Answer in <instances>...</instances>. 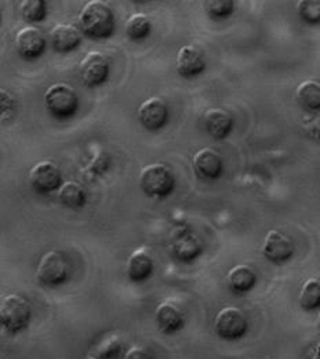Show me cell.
Masks as SVG:
<instances>
[{
	"label": "cell",
	"instance_id": "484cf974",
	"mask_svg": "<svg viewBox=\"0 0 320 359\" xmlns=\"http://www.w3.org/2000/svg\"><path fill=\"white\" fill-rule=\"evenodd\" d=\"M206 13L211 18H228L235 11V3L232 0H207L203 1Z\"/></svg>",
	"mask_w": 320,
	"mask_h": 359
},
{
	"label": "cell",
	"instance_id": "3957f363",
	"mask_svg": "<svg viewBox=\"0 0 320 359\" xmlns=\"http://www.w3.org/2000/svg\"><path fill=\"white\" fill-rule=\"evenodd\" d=\"M31 306L20 294H10L0 302V326L15 334L24 330L31 322Z\"/></svg>",
	"mask_w": 320,
	"mask_h": 359
},
{
	"label": "cell",
	"instance_id": "4fadbf2b",
	"mask_svg": "<svg viewBox=\"0 0 320 359\" xmlns=\"http://www.w3.org/2000/svg\"><path fill=\"white\" fill-rule=\"evenodd\" d=\"M177 71L183 78L200 75L206 68L203 53L196 46H183L177 54Z\"/></svg>",
	"mask_w": 320,
	"mask_h": 359
},
{
	"label": "cell",
	"instance_id": "7402d4cb",
	"mask_svg": "<svg viewBox=\"0 0 320 359\" xmlns=\"http://www.w3.org/2000/svg\"><path fill=\"white\" fill-rule=\"evenodd\" d=\"M174 253L183 262H192L202 253V245L190 233H183L174 242Z\"/></svg>",
	"mask_w": 320,
	"mask_h": 359
},
{
	"label": "cell",
	"instance_id": "9a60e30c",
	"mask_svg": "<svg viewBox=\"0 0 320 359\" xmlns=\"http://www.w3.org/2000/svg\"><path fill=\"white\" fill-rule=\"evenodd\" d=\"M204 128L213 138L224 140L233 128V119L225 109L211 108L204 114Z\"/></svg>",
	"mask_w": 320,
	"mask_h": 359
},
{
	"label": "cell",
	"instance_id": "44dd1931",
	"mask_svg": "<svg viewBox=\"0 0 320 359\" xmlns=\"http://www.w3.org/2000/svg\"><path fill=\"white\" fill-rule=\"evenodd\" d=\"M300 306L305 311H314L320 307V280L316 278H311L304 282L300 297Z\"/></svg>",
	"mask_w": 320,
	"mask_h": 359
},
{
	"label": "cell",
	"instance_id": "7c38bea8",
	"mask_svg": "<svg viewBox=\"0 0 320 359\" xmlns=\"http://www.w3.org/2000/svg\"><path fill=\"white\" fill-rule=\"evenodd\" d=\"M193 169L199 177L206 180L218 179L224 170L221 155L213 148H202L193 156Z\"/></svg>",
	"mask_w": 320,
	"mask_h": 359
},
{
	"label": "cell",
	"instance_id": "30bf717a",
	"mask_svg": "<svg viewBox=\"0 0 320 359\" xmlns=\"http://www.w3.org/2000/svg\"><path fill=\"white\" fill-rule=\"evenodd\" d=\"M138 119L146 130L156 132L167 123L169 108L162 98L151 97L138 108Z\"/></svg>",
	"mask_w": 320,
	"mask_h": 359
},
{
	"label": "cell",
	"instance_id": "9c48e42d",
	"mask_svg": "<svg viewBox=\"0 0 320 359\" xmlns=\"http://www.w3.org/2000/svg\"><path fill=\"white\" fill-rule=\"evenodd\" d=\"M29 181L35 191L48 194L62 185V176L60 168L54 162L42 161L31 169Z\"/></svg>",
	"mask_w": 320,
	"mask_h": 359
},
{
	"label": "cell",
	"instance_id": "1f68e13d",
	"mask_svg": "<svg viewBox=\"0 0 320 359\" xmlns=\"http://www.w3.org/2000/svg\"><path fill=\"white\" fill-rule=\"evenodd\" d=\"M318 326H319V329H320V313H319V316H318Z\"/></svg>",
	"mask_w": 320,
	"mask_h": 359
},
{
	"label": "cell",
	"instance_id": "d6986e66",
	"mask_svg": "<svg viewBox=\"0 0 320 359\" xmlns=\"http://www.w3.org/2000/svg\"><path fill=\"white\" fill-rule=\"evenodd\" d=\"M58 201L69 209L78 210L86 205V192L75 181H65L58 189Z\"/></svg>",
	"mask_w": 320,
	"mask_h": 359
},
{
	"label": "cell",
	"instance_id": "4316f807",
	"mask_svg": "<svg viewBox=\"0 0 320 359\" xmlns=\"http://www.w3.org/2000/svg\"><path fill=\"white\" fill-rule=\"evenodd\" d=\"M298 14L302 21L309 25L320 24V1L316 0H301L297 4Z\"/></svg>",
	"mask_w": 320,
	"mask_h": 359
},
{
	"label": "cell",
	"instance_id": "2e32d148",
	"mask_svg": "<svg viewBox=\"0 0 320 359\" xmlns=\"http://www.w3.org/2000/svg\"><path fill=\"white\" fill-rule=\"evenodd\" d=\"M257 282V275L253 267L247 264H239L229 269L227 285L229 290L236 294H244L250 292Z\"/></svg>",
	"mask_w": 320,
	"mask_h": 359
},
{
	"label": "cell",
	"instance_id": "cb8c5ba5",
	"mask_svg": "<svg viewBox=\"0 0 320 359\" xmlns=\"http://www.w3.org/2000/svg\"><path fill=\"white\" fill-rule=\"evenodd\" d=\"M122 348L123 343L119 336H106L97 344L94 350V357L97 359H119Z\"/></svg>",
	"mask_w": 320,
	"mask_h": 359
},
{
	"label": "cell",
	"instance_id": "ba28073f",
	"mask_svg": "<svg viewBox=\"0 0 320 359\" xmlns=\"http://www.w3.org/2000/svg\"><path fill=\"white\" fill-rule=\"evenodd\" d=\"M293 253H294V245L287 235L276 229H271L265 235V239L263 243V255L268 262L274 264L286 263L291 259Z\"/></svg>",
	"mask_w": 320,
	"mask_h": 359
},
{
	"label": "cell",
	"instance_id": "f546056e",
	"mask_svg": "<svg viewBox=\"0 0 320 359\" xmlns=\"http://www.w3.org/2000/svg\"><path fill=\"white\" fill-rule=\"evenodd\" d=\"M123 359H152V357H151L149 353L145 351L144 348H141V347H133V348H130V350L125 354V358Z\"/></svg>",
	"mask_w": 320,
	"mask_h": 359
},
{
	"label": "cell",
	"instance_id": "ffe728a7",
	"mask_svg": "<svg viewBox=\"0 0 320 359\" xmlns=\"http://www.w3.org/2000/svg\"><path fill=\"white\" fill-rule=\"evenodd\" d=\"M298 104L311 112L320 111V83L316 81H304L295 90Z\"/></svg>",
	"mask_w": 320,
	"mask_h": 359
},
{
	"label": "cell",
	"instance_id": "d4e9b609",
	"mask_svg": "<svg viewBox=\"0 0 320 359\" xmlns=\"http://www.w3.org/2000/svg\"><path fill=\"white\" fill-rule=\"evenodd\" d=\"M20 13L25 21L38 22L46 18V1L45 0H24L20 3Z\"/></svg>",
	"mask_w": 320,
	"mask_h": 359
},
{
	"label": "cell",
	"instance_id": "603a6c76",
	"mask_svg": "<svg viewBox=\"0 0 320 359\" xmlns=\"http://www.w3.org/2000/svg\"><path fill=\"white\" fill-rule=\"evenodd\" d=\"M151 28H152V25H151L149 18L145 14H142V13L133 14L126 21V25H125L126 35L132 41H142V39H145L151 34Z\"/></svg>",
	"mask_w": 320,
	"mask_h": 359
},
{
	"label": "cell",
	"instance_id": "ac0fdd59",
	"mask_svg": "<svg viewBox=\"0 0 320 359\" xmlns=\"http://www.w3.org/2000/svg\"><path fill=\"white\" fill-rule=\"evenodd\" d=\"M152 271H153V262L146 249L139 248L130 255L126 266V272L133 282H142L148 279Z\"/></svg>",
	"mask_w": 320,
	"mask_h": 359
},
{
	"label": "cell",
	"instance_id": "8fae6325",
	"mask_svg": "<svg viewBox=\"0 0 320 359\" xmlns=\"http://www.w3.org/2000/svg\"><path fill=\"white\" fill-rule=\"evenodd\" d=\"M15 46L18 53L27 58L34 60L41 57L46 48V39L43 34L35 27H25L15 35Z\"/></svg>",
	"mask_w": 320,
	"mask_h": 359
},
{
	"label": "cell",
	"instance_id": "5b68a950",
	"mask_svg": "<svg viewBox=\"0 0 320 359\" xmlns=\"http://www.w3.org/2000/svg\"><path fill=\"white\" fill-rule=\"evenodd\" d=\"M68 273L69 266L67 259L55 250L46 253L36 269L38 280L46 286H58L64 283L68 279Z\"/></svg>",
	"mask_w": 320,
	"mask_h": 359
},
{
	"label": "cell",
	"instance_id": "6da1fadb",
	"mask_svg": "<svg viewBox=\"0 0 320 359\" xmlns=\"http://www.w3.org/2000/svg\"><path fill=\"white\" fill-rule=\"evenodd\" d=\"M82 32L94 39H106L115 31V15L108 3L92 0L85 4L79 15Z\"/></svg>",
	"mask_w": 320,
	"mask_h": 359
},
{
	"label": "cell",
	"instance_id": "5bb4252c",
	"mask_svg": "<svg viewBox=\"0 0 320 359\" xmlns=\"http://www.w3.org/2000/svg\"><path fill=\"white\" fill-rule=\"evenodd\" d=\"M82 42V32L72 24H58L51 31V43L58 53L75 50Z\"/></svg>",
	"mask_w": 320,
	"mask_h": 359
},
{
	"label": "cell",
	"instance_id": "52a82bcc",
	"mask_svg": "<svg viewBox=\"0 0 320 359\" xmlns=\"http://www.w3.org/2000/svg\"><path fill=\"white\" fill-rule=\"evenodd\" d=\"M81 78L89 88L102 85L109 76V61L99 51L88 53L81 62Z\"/></svg>",
	"mask_w": 320,
	"mask_h": 359
},
{
	"label": "cell",
	"instance_id": "8992f818",
	"mask_svg": "<svg viewBox=\"0 0 320 359\" xmlns=\"http://www.w3.org/2000/svg\"><path fill=\"white\" fill-rule=\"evenodd\" d=\"M214 329L224 340H239L247 332V319L242 310L236 307H225L216 315Z\"/></svg>",
	"mask_w": 320,
	"mask_h": 359
},
{
	"label": "cell",
	"instance_id": "83f0119b",
	"mask_svg": "<svg viewBox=\"0 0 320 359\" xmlns=\"http://www.w3.org/2000/svg\"><path fill=\"white\" fill-rule=\"evenodd\" d=\"M15 101L7 90L0 89V122H4L11 118L14 112Z\"/></svg>",
	"mask_w": 320,
	"mask_h": 359
},
{
	"label": "cell",
	"instance_id": "4dcf8cb0",
	"mask_svg": "<svg viewBox=\"0 0 320 359\" xmlns=\"http://www.w3.org/2000/svg\"><path fill=\"white\" fill-rule=\"evenodd\" d=\"M311 359H320V343L315 347V350H314V353H312V357Z\"/></svg>",
	"mask_w": 320,
	"mask_h": 359
},
{
	"label": "cell",
	"instance_id": "7a4b0ae2",
	"mask_svg": "<svg viewBox=\"0 0 320 359\" xmlns=\"http://www.w3.org/2000/svg\"><path fill=\"white\" fill-rule=\"evenodd\" d=\"M139 187L146 196L160 199L174 191L176 179L166 165L152 163L141 170Z\"/></svg>",
	"mask_w": 320,
	"mask_h": 359
},
{
	"label": "cell",
	"instance_id": "d6a6232c",
	"mask_svg": "<svg viewBox=\"0 0 320 359\" xmlns=\"http://www.w3.org/2000/svg\"><path fill=\"white\" fill-rule=\"evenodd\" d=\"M0 18H1V14H0Z\"/></svg>",
	"mask_w": 320,
	"mask_h": 359
},
{
	"label": "cell",
	"instance_id": "f1b7e54d",
	"mask_svg": "<svg viewBox=\"0 0 320 359\" xmlns=\"http://www.w3.org/2000/svg\"><path fill=\"white\" fill-rule=\"evenodd\" d=\"M304 132L314 140H320V115L304 123Z\"/></svg>",
	"mask_w": 320,
	"mask_h": 359
},
{
	"label": "cell",
	"instance_id": "277c9868",
	"mask_svg": "<svg viewBox=\"0 0 320 359\" xmlns=\"http://www.w3.org/2000/svg\"><path fill=\"white\" fill-rule=\"evenodd\" d=\"M48 112L55 118H71L78 111V94L65 83H55L45 93Z\"/></svg>",
	"mask_w": 320,
	"mask_h": 359
},
{
	"label": "cell",
	"instance_id": "e0dca14e",
	"mask_svg": "<svg viewBox=\"0 0 320 359\" xmlns=\"http://www.w3.org/2000/svg\"><path fill=\"white\" fill-rule=\"evenodd\" d=\"M155 320L160 332L172 334L183 326V315L179 307L172 303H162L155 311Z\"/></svg>",
	"mask_w": 320,
	"mask_h": 359
}]
</instances>
